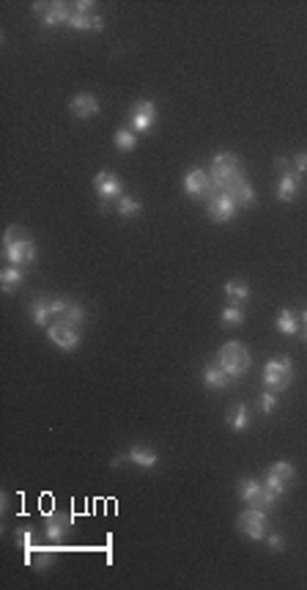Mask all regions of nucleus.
Returning <instances> with one entry per match:
<instances>
[{
    "instance_id": "37",
    "label": "nucleus",
    "mask_w": 307,
    "mask_h": 590,
    "mask_svg": "<svg viewBox=\"0 0 307 590\" xmlns=\"http://www.w3.org/2000/svg\"><path fill=\"white\" fill-rule=\"evenodd\" d=\"M299 321H305V327H307V311H302V316H299Z\"/></svg>"
},
{
    "instance_id": "35",
    "label": "nucleus",
    "mask_w": 307,
    "mask_h": 590,
    "mask_svg": "<svg viewBox=\"0 0 307 590\" xmlns=\"http://www.w3.org/2000/svg\"><path fill=\"white\" fill-rule=\"evenodd\" d=\"M294 165H296L294 170L305 176V173H307V151H299V154H296V159H294Z\"/></svg>"
},
{
    "instance_id": "22",
    "label": "nucleus",
    "mask_w": 307,
    "mask_h": 590,
    "mask_svg": "<svg viewBox=\"0 0 307 590\" xmlns=\"http://www.w3.org/2000/svg\"><path fill=\"white\" fill-rule=\"evenodd\" d=\"M228 423H231V429H234V432L241 434L247 426H250V407L236 404V407L228 412Z\"/></svg>"
},
{
    "instance_id": "31",
    "label": "nucleus",
    "mask_w": 307,
    "mask_h": 590,
    "mask_svg": "<svg viewBox=\"0 0 307 590\" xmlns=\"http://www.w3.org/2000/svg\"><path fill=\"white\" fill-rule=\"evenodd\" d=\"M258 407L266 412V415H272L275 409H277V393L275 390H266V393H260L258 395Z\"/></svg>"
},
{
    "instance_id": "8",
    "label": "nucleus",
    "mask_w": 307,
    "mask_h": 590,
    "mask_svg": "<svg viewBox=\"0 0 307 590\" xmlns=\"http://www.w3.org/2000/svg\"><path fill=\"white\" fill-rule=\"evenodd\" d=\"M291 379H294V365H291L288 357H275V360H269L266 368H263V382H266L269 390H275V393L285 390V387L291 385Z\"/></svg>"
},
{
    "instance_id": "34",
    "label": "nucleus",
    "mask_w": 307,
    "mask_h": 590,
    "mask_svg": "<svg viewBox=\"0 0 307 590\" xmlns=\"http://www.w3.org/2000/svg\"><path fill=\"white\" fill-rule=\"evenodd\" d=\"M266 544H269V549H275V552H283L285 549V541L280 533H269L266 536Z\"/></svg>"
},
{
    "instance_id": "13",
    "label": "nucleus",
    "mask_w": 307,
    "mask_h": 590,
    "mask_svg": "<svg viewBox=\"0 0 307 590\" xmlns=\"http://www.w3.org/2000/svg\"><path fill=\"white\" fill-rule=\"evenodd\" d=\"M47 335L61 352H74L80 346V327H71L66 321H52L47 327Z\"/></svg>"
},
{
    "instance_id": "26",
    "label": "nucleus",
    "mask_w": 307,
    "mask_h": 590,
    "mask_svg": "<svg viewBox=\"0 0 307 590\" xmlns=\"http://www.w3.org/2000/svg\"><path fill=\"white\" fill-rule=\"evenodd\" d=\"M113 143H116L119 151H135V149H138V135H135L129 127H124V129H119V132L113 135Z\"/></svg>"
},
{
    "instance_id": "10",
    "label": "nucleus",
    "mask_w": 307,
    "mask_h": 590,
    "mask_svg": "<svg viewBox=\"0 0 307 590\" xmlns=\"http://www.w3.org/2000/svg\"><path fill=\"white\" fill-rule=\"evenodd\" d=\"M154 124H157V105L151 99L135 102L132 110H129V129L135 135H140V132H151Z\"/></svg>"
},
{
    "instance_id": "21",
    "label": "nucleus",
    "mask_w": 307,
    "mask_h": 590,
    "mask_svg": "<svg viewBox=\"0 0 307 590\" xmlns=\"http://www.w3.org/2000/svg\"><path fill=\"white\" fill-rule=\"evenodd\" d=\"M225 296L231 299V305H241L250 299V286L241 283V280H228L225 283Z\"/></svg>"
},
{
    "instance_id": "5",
    "label": "nucleus",
    "mask_w": 307,
    "mask_h": 590,
    "mask_svg": "<svg viewBox=\"0 0 307 590\" xmlns=\"http://www.w3.org/2000/svg\"><path fill=\"white\" fill-rule=\"evenodd\" d=\"M206 212H209V217H212L214 223L222 226V223H231V220L236 217L239 206H236V201L231 198V192L212 187V190L206 192Z\"/></svg>"
},
{
    "instance_id": "38",
    "label": "nucleus",
    "mask_w": 307,
    "mask_h": 590,
    "mask_svg": "<svg viewBox=\"0 0 307 590\" xmlns=\"http://www.w3.org/2000/svg\"><path fill=\"white\" fill-rule=\"evenodd\" d=\"M305 341H307V327H305Z\"/></svg>"
},
{
    "instance_id": "6",
    "label": "nucleus",
    "mask_w": 307,
    "mask_h": 590,
    "mask_svg": "<svg viewBox=\"0 0 307 590\" xmlns=\"http://www.w3.org/2000/svg\"><path fill=\"white\" fill-rule=\"evenodd\" d=\"M94 8L96 6L91 0L71 3V17H69L71 30H102V28H104V20H102V14H96Z\"/></svg>"
},
{
    "instance_id": "2",
    "label": "nucleus",
    "mask_w": 307,
    "mask_h": 590,
    "mask_svg": "<svg viewBox=\"0 0 307 590\" xmlns=\"http://www.w3.org/2000/svg\"><path fill=\"white\" fill-rule=\"evenodd\" d=\"M212 187H217V190H234L236 184L244 182V173H241V162H239L236 154H231V151H222V154H217V157L212 159Z\"/></svg>"
},
{
    "instance_id": "19",
    "label": "nucleus",
    "mask_w": 307,
    "mask_h": 590,
    "mask_svg": "<svg viewBox=\"0 0 307 590\" xmlns=\"http://www.w3.org/2000/svg\"><path fill=\"white\" fill-rule=\"evenodd\" d=\"M30 313H33V324H36V327H42V330H47L49 324H52V313H49L47 296H39V299H33V305H30Z\"/></svg>"
},
{
    "instance_id": "27",
    "label": "nucleus",
    "mask_w": 307,
    "mask_h": 590,
    "mask_svg": "<svg viewBox=\"0 0 307 590\" xmlns=\"http://www.w3.org/2000/svg\"><path fill=\"white\" fill-rule=\"evenodd\" d=\"M140 209H143L140 201H138V198H129V195H121L119 206H116V212H119L121 217H138Z\"/></svg>"
},
{
    "instance_id": "29",
    "label": "nucleus",
    "mask_w": 307,
    "mask_h": 590,
    "mask_svg": "<svg viewBox=\"0 0 307 590\" xmlns=\"http://www.w3.org/2000/svg\"><path fill=\"white\" fill-rule=\"evenodd\" d=\"M222 324H225V327H239V324H244V311H241L239 305L222 308Z\"/></svg>"
},
{
    "instance_id": "9",
    "label": "nucleus",
    "mask_w": 307,
    "mask_h": 590,
    "mask_svg": "<svg viewBox=\"0 0 307 590\" xmlns=\"http://www.w3.org/2000/svg\"><path fill=\"white\" fill-rule=\"evenodd\" d=\"M277 170H280V182H277V198L283 201V204H291L299 192H302V173H296V170H291L288 168V162H285L283 157H277Z\"/></svg>"
},
{
    "instance_id": "4",
    "label": "nucleus",
    "mask_w": 307,
    "mask_h": 590,
    "mask_svg": "<svg viewBox=\"0 0 307 590\" xmlns=\"http://www.w3.org/2000/svg\"><path fill=\"white\" fill-rule=\"evenodd\" d=\"M239 492V499L241 502H247L250 508H260V511H272L275 508V502H277V497L263 486V480H258V478H241L236 486Z\"/></svg>"
},
{
    "instance_id": "30",
    "label": "nucleus",
    "mask_w": 307,
    "mask_h": 590,
    "mask_svg": "<svg viewBox=\"0 0 307 590\" xmlns=\"http://www.w3.org/2000/svg\"><path fill=\"white\" fill-rule=\"evenodd\" d=\"M30 544H33V533H30V527H20V530H17V546L25 549V563H30V560H33V555H30Z\"/></svg>"
},
{
    "instance_id": "16",
    "label": "nucleus",
    "mask_w": 307,
    "mask_h": 590,
    "mask_svg": "<svg viewBox=\"0 0 307 590\" xmlns=\"http://www.w3.org/2000/svg\"><path fill=\"white\" fill-rule=\"evenodd\" d=\"M71 516H66V514H47L44 516V536H47L52 544H61L64 541V536H66V530L71 527Z\"/></svg>"
},
{
    "instance_id": "14",
    "label": "nucleus",
    "mask_w": 307,
    "mask_h": 590,
    "mask_svg": "<svg viewBox=\"0 0 307 590\" xmlns=\"http://www.w3.org/2000/svg\"><path fill=\"white\" fill-rule=\"evenodd\" d=\"M209 190H212V176L206 170L195 168V170H189L187 176H184V192H187L189 198H206Z\"/></svg>"
},
{
    "instance_id": "3",
    "label": "nucleus",
    "mask_w": 307,
    "mask_h": 590,
    "mask_svg": "<svg viewBox=\"0 0 307 590\" xmlns=\"http://www.w3.org/2000/svg\"><path fill=\"white\" fill-rule=\"evenodd\" d=\"M214 363L219 365L228 376H231V382H236L239 376H244L247 371H250V363H253V357H250V352H247V346H241L239 341H231L225 343L219 352H217V360Z\"/></svg>"
},
{
    "instance_id": "12",
    "label": "nucleus",
    "mask_w": 307,
    "mask_h": 590,
    "mask_svg": "<svg viewBox=\"0 0 307 590\" xmlns=\"http://www.w3.org/2000/svg\"><path fill=\"white\" fill-rule=\"evenodd\" d=\"M94 192L99 195V201H102V209H107L113 198H121L124 184H121V179L116 176V173H110V170H99V173L94 176Z\"/></svg>"
},
{
    "instance_id": "33",
    "label": "nucleus",
    "mask_w": 307,
    "mask_h": 590,
    "mask_svg": "<svg viewBox=\"0 0 307 590\" xmlns=\"http://www.w3.org/2000/svg\"><path fill=\"white\" fill-rule=\"evenodd\" d=\"M52 557H55V552H52V549H42V552L36 555V568H39V571H44L47 566H52Z\"/></svg>"
},
{
    "instance_id": "18",
    "label": "nucleus",
    "mask_w": 307,
    "mask_h": 590,
    "mask_svg": "<svg viewBox=\"0 0 307 590\" xmlns=\"http://www.w3.org/2000/svg\"><path fill=\"white\" fill-rule=\"evenodd\" d=\"M203 385L209 387V390H222V387L231 385V376H228L217 363H212V365H206V371H203Z\"/></svg>"
},
{
    "instance_id": "32",
    "label": "nucleus",
    "mask_w": 307,
    "mask_h": 590,
    "mask_svg": "<svg viewBox=\"0 0 307 590\" xmlns=\"http://www.w3.org/2000/svg\"><path fill=\"white\" fill-rule=\"evenodd\" d=\"M263 486H266V489H269V492H272V494H275L277 499L285 494V483H283V480H277V478H272L269 473H266V478H263Z\"/></svg>"
},
{
    "instance_id": "24",
    "label": "nucleus",
    "mask_w": 307,
    "mask_h": 590,
    "mask_svg": "<svg viewBox=\"0 0 307 590\" xmlns=\"http://www.w3.org/2000/svg\"><path fill=\"white\" fill-rule=\"evenodd\" d=\"M23 270H20V267H6V270H3V274H0V286H3V291H6V294H11V291H14V289H17V286H20V283H23Z\"/></svg>"
},
{
    "instance_id": "36",
    "label": "nucleus",
    "mask_w": 307,
    "mask_h": 590,
    "mask_svg": "<svg viewBox=\"0 0 307 590\" xmlns=\"http://www.w3.org/2000/svg\"><path fill=\"white\" fill-rule=\"evenodd\" d=\"M124 461H126V456H116V458H113V461H110V467H121V464H124Z\"/></svg>"
},
{
    "instance_id": "23",
    "label": "nucleus",
    "mask_w": 307,
    "mask_h": 590,
    "mask_svg": "<svg viewBox=\"0 0 307 590\" xmlns=\"http://www.w3.org/2000/svg\"><path fill=\"white\" fill-rule=\"evenodd\" d=\"M277 330H280L283 335H296V332H299V316H296L294 311L283 308V311L277 313Z\"/></svg>"
},
{
    "instance_id": "15",
    "label": "nucleus",
    "mask_w": 307,
    "mask_h": 590,
    "mask_svg": "<svg viewBox=\"0 0 307 590\" xmlns=\"http://www.w3.org/2000/svg\"><path fill=\"white\" fill-rule=\"evenodd\" d=\"M69 110L74 118H96L99 115V99L94 93H77L69 99Z\"/></svg>"
},
{
    "instance_id": "20",
    "label": "nucleus",
    "mask_w": 307,
    "mask_h": 590,
    "mask_svg": "<svg viewBox=\"0 0 307 590\" xmlns=\"http://www.w3.org/2000/svg\"><path fill=\"white\" fill-rule=\"evenodd\" d=\"M228 192H231V198L236 201V206H239V209H241V206L247 209V206H253V204H255V187H253V184H250V182H241V184H236V187H234V190H228Z\"/></svg>"
},
{
    "instance_id": "25",
    "label": "nucleus",
    "mask_w": 307,
    "mask_h": 590,
    "mask_svg": "<svg viewBox=\"0 0 307 590\" xmlns=\"http://www.w3.org/2000/svg\"><path fill=\"white\" fill-rule=\"evenodd\" d=\"M266 473H269L272 478H277V480H283L285 486H288V483L294 480V475H296V467H294L291 461H275Z\"/></svg>"
},
{
    "instance_id": "11",
    "label": "nucleus",
    "mask_w": 307,
    "mask_h": 590,
    "mask_svg": "<svg viewBox=\"0 0 307 590\" xmlns=\"http://www.w3.org/2000/svg\"><path fill=\"white\" fill-rule=\"evenodd\" d=\"M33 11L39 17V23L47 25V28H61V25H69L71 17V6L69 3H33Z\"/></svg>"
},
{
    "instance_id": "1",
    "label": "nucleus",
    "mask_w": 307,
    "mask_h": 590,
    "mask_svg": "<svg viewBox=\"0 0 307 590\" xmlns=\"http://www.w3.org/2000/svg\"><path fill=\"white\" fill-rule=\"evenodd\" d=\"M3 255L11 267H28L36 261V242L23 228L11 226L3 233Z\"/></svg>"
},
{
    "instance_id": "17",
    "label": "nucleus",
    "mask_w": 307,
    "mask_h": 590,
    "mask_svg": "<svg viewBox=\"0 0 307 590\" xmlns=\"http://www.w3.org/2000/svg\"><path fill=\"white\" fill-rule=\"evenodd\" d=\"M126 458H129L132 464L143 467V470H154V467L159 464V453H157V451H148V448H143V445L129 448V451H126Z\"/></svg>"
},
{
    "instance_id": "7",
    "label": "nucleus",
    "mask_w": 307,
    "mask_h": 590,
    "mask_svg": "<svg viewBox=\"0 0 307 590\" xmlns=\"http://www.w3.org/2000/svg\"><path fill=\"white\" fill-rule=\"evenodd\" d=\"M266 524H269V516L266 511L260 508H250V511H241L236 519V530L241 536H247L250 541H263L266 536Z\"/></svg>"
},
{
    "instance_id": "28",
    "label": "nucleus",
    "mask_w": 307,
    "mask_h": 590,
    "mask_svg": "<svg viewBox=\"0 0 307 590\" xmlns=\"http://www.w3.org/2000/svg\"><path fill=\"white\" fill-rule=\"evenodd\" d=\"M85 308L83 305H77V302H69V311H66V316L61 318V321H66V324H71V327H83L85 324Z\"/></svg>"
}]
</instances>
